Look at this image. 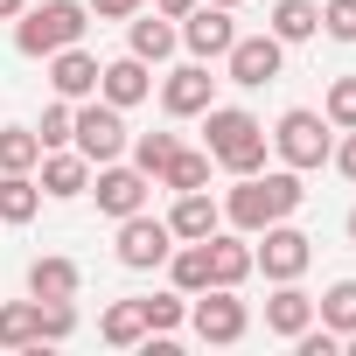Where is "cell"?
I'll return each mask as SVG.
<instances>
[{
  "label": "cell",
  "instance_id": "6da1fadb",
  "mask_svg": "<svg viewBox=\"0 0 356 356\" xmlns=\"http://www.w3.org/2000/svg\"><path fill=\"white\" fill-rule=\"evenodd\" d=\"M300 203H307V189H300L293 168H259V175H238V189L224 196V224L245 231V238H259L266 224L293 217Z\"/></svg>",
  "mask_w": 356,
  "mask_h": 356
},
{
  "label": "cell",
  "instance_id": "7a4b0ae2",
  "mask_svg": "<svg viewBox=\"0 0 356 356\" xmlns=\"http://www.w3.org/2000/svg\"><path fill=\"white\" fill-rule=\"evenodd\" d=\"M266 147H273V133H266L245 105H210V112H203V154H210L217 168L259 175V168H266Z\"/></svg>",
  "mask_w": 356,
  "mask_h": 356
},
{
  "label": "cell",
  "instance_id": "3957f363",
  "mask_svg": "<svg viewBox=\"0 0 356 356\" xmlns=\"http://www.w3.org/2000/svg\"><path fill=\"white\" fill-rule=\"evenodd\" d=\"M84 29H91L84 0H42V8H22L15 15V49L22 56H56V49L84 42Z\"/></svg>",
  "mask_w": 356,
  "mask_h": 356
},
{
  "label": "cell",
  "instance_id": "277c9868",
  "mask_svg": "<svg viewBox=\"0 0 356 356\" xmlns=\"http://www.w3.org/2000/svg\"><path fill=\"white\" fill-rule=\"evenodd\" d=\"M328 147H335V126H328L321 112H307V105L280 112V126H273V154H280V161H286L293 175L321 168V161H328Z\"/></svg>",
  "mask_w": 356,
  "mask_h": 356
},
{
  "label": "cell",
  "instance_id": "5b68a950",
  "mask_svg": "<svg viewBox=\"0 0 356 356\" xmlns=\"http://www.w3.org/2000/svg\"><path fill=\"white\" fill-rule=\"evenodd\" d=\"M126 112L119 105H105V98H77V126H70V147L91 161V168H105V161H119L126 154Z\"/></svg>",
  "mask_w": 356,
  "mask_h": 356
},
{
  "label": "cell",
  "instance_id": "8992f818",
  "mask_svg": "<svg viewBox=\"0 0 356 356\" xmlns=\"http://www.w3.org/2000/svg\"><path fill=\"white\" fill-rule=\"evenodd\" d=\"M119 266L126 273H161L168 266V252H175V231H168V217H147V210H133V217H119Z\"/></svg>",
  "mask_w": 356,
  "mask_h": 356
},
{
  "label": "cell",
  "instance_id": "52a82bcc",
  "mask_svg": "<svg viewBox=\"0 0 356 356\" xmlns=\"http://www.w3.org/2000/svg\"><path fill=\"white\" fill-rule=\"evenodd\" d=\"M189 328H196L210 349H231V342H245L252 314H245L238 286H203V293H196V307H189Z\"/></svg>",
  "mask_w": 356,
  "mask_h": 356
},
{
  "label": "cell",
  "instance_id": "ba28073f",
  "mask_svg": "<svg viewBox=\"0 0 356 356\" xmlns=\"http://www.w3.org/2000/svg\"><path fill=\"white\" fill-rule=\"evenodd\" d=\"M307 259H314V238H307V231H293V224L280 217V224H266V231H259L252 273H266V280L280 286V280H300V273H307Z\"/></svg>",
  "mask_w": 356,
  "mask_h": 356
},
{
  "label": "cell",
  "instance_id": "9c48e42d",
  "mask_svg": "<svg viewBox=\"0 0 356 356\" xmlns=\"http://www.w3.org/2000/svg\"><path fill=\"white\" fill-rule=\"evenodd\" d=\"M224 70H231V84H245V91H259V84H273L280 70H286V42L266 29V35H238L231 49H224Z\"/></svg>",
  "mask_w": 356,
  "mask_h": 356
},
{
  "label": "cell",
  "instance_id": "30bf717a",
  "mask_svg": "<svg viewBox=\"0 0 356 356\" xmlns=\"http://www.w3.org/2000/svg\"><path fill=\"white\" fill-rule=\"evenodd\" d=\"M210 105H217V77H210V63H182V70L161 77V112H168V119H203Z\"/></svg>",
  "mask_w": 356,
  "mask_h": 356
},
{
  "label": "cell",
  "instance_id": "8fae6325",
  "mask_svg": "<svg viewBox=\"0 0 356 356\" xmlns=\"http://www.w3.org/2000/svg\"><path fill=\"white\" fill-rule=\"evenodd\" d=\"M182 42H189V56H196V63H217V56L238 42L231 8H210V0H196V8L182 15Z\"/></svg>",
  "mask_w": 356,
  "mask_h": 356
},
{
  "label": "cell",
  "instance_id": "7c38bea8",
  "mask_svg": "<svg viewBox=\"0 0 356 356\" xmlns=\"http://www.w3.org/2000/svg\"><path fill=\"white\" fill-rule=\"evenodd\" d=\"M84 196H98V210L119 224V217L147 210V175H140V168H119V161H105V168L91 175V189H84Z\"/></svg>",
  "mask_w": 356,
  "mask_h": 356
},
{
  "label": "cell",
  "instance_id": "4fadbf2b",
  "mask_svg": "<svg viewBox=\"0 0 356 356\" xmlns=\"http://www.w3.org/2000/svg\"><path fill=\"white\" fill-rule=\"evenodd\" d=\"M42 196H56V203H70V196H84L91 189V161L77 154V147H42Z\"/></svg>",
  "mask_w": 356,
  "mask_h": 356
},
{
  "label": "cell",
  "instance_id": "5bb4252c",
  "mask_svg": "<svg viewBox=\"0 0 356 356\" xmlns=\"http://www.w3.org/2000/svg\"><path fill=\"white\" fill-rule=\"evenodd\" d=\"M49 84H56V98H98V56L84 49V42H70V49H56L49 56Z\"/></svg>",
  "mask_w": 356,
  "mask_h": 356
},
{
  "label": "cell",
  "instance_id": "9a60e30c",
  "mask_svg": "<svg viewBox=\"0 0 356 356\" xmlns=\"http://www.w3.org/2000/svg\"><path fill=\"white\" fill-rule=\"evenodd\" d=\"M147 91H154V77H147V63H140V56H119V63H98V98H105V105L133 112V105H140Z\"/></svg>",
  "mask_w": 356,
  "mask_h": 356
},
{
  "label": "cell",
  "instance_id": "2e32d148",
  "mask_svg": "<svg viewBox=\"0 0 356 356\" xmlns=\"http://www.w3.org/2000/svg\"><path fill=\"white\" fill-rule=\"evenodd\" d=\"M307 321H314V293H300V280H280V286H273V300H266V335L293 342Z\"/></svg>",
  "mask_w": 356,
  "mask_h": 356
},
{
  "label": "cell",
  "instance_id": "e0dca14e",
  "mask_svg": "<svg viewBox=\"0 0 356 356\" xmlns=\"http://www.w3.org/2000/svg\"><path fill=\"white\" fill-rule=\"evenodd\" d=\"M168 231H175V245L182 238H210V231H224V203H210V189H182L175 210H168Z\"/></svg>",
  "mask_w": 356,
  "mask_h": 356
},
{
  "label": "cell",
  "instance_id": "ac0fdd59",
  "mask_svg": "<svg viewBox=\"0 0 356 356\" xmlns=\"http://www.w3.org/2000/svg\"><path fill=\"white\" fill-rule=\"evenodd\" d=\"M175 42H182V29H175L168 15H133L126 22V56H140V63H168Z\"/></svg>",
  "mask_w": 356,
  "mask_h": 356
},
{
  "label": "cell",
  "instance_id": "d6986e66",
  "mask_svg": "<svg viewBox=\"0 0 356 356\" xmlns=\"http://www.w3.org/2000/svg\"><path fill=\"white\" fill-rule=\"evenodd\" d=\"M203 245H210V286H245V280H252V245H245V231H210Z\"/></svg>",
  "mask_w": 356,
  "mask_h": 356
},
{
  "label": "cell",
  "instance_id": "ffe728a7",
  "mask_svg": "<svg viewBox=\"0 0 356 356\" xmlns=\"http://www.w3.org/2000/svg\"><path fill=\"white\" fill-rule=\"evenodd\" d=\"M77 286H84V273L63 252H49V259L29 266V300H77Z\"/></svg>",
  "mask_w": 356,
  "mask_h": 356
},
{
  "label": "cell",
  "instance_id": "44dd1931",
  "mask_svg": "<svg viewBox=\"0 0 356 356\" xmlns=\"http://www.w3.org/2000/svg\"><path fill=\"white\" fill-rule=\"evenodd\" d=\"M168 280H175V293L196 300V293L210 286V245H203V238H182V245L168 252Z\"/></svg>",
  "mask_w": 356,
  "mask_h": 356
},
{
  "label": "cell",
  "instance_id": "7402d4cb",
  "mask_svg": "<svg viewBox=\"0 0 356 356\" xmlns=\"http://www.w3.org/2000/svg\"><path fill=\"white\" fill-rule=\"evenodd\" d=\"M210 168H217V161H210L203 147H175V161L161 168L154 189H175V196H182V189H210Z\"/></svg>",
  "mask_w": 356,
  "mask_h": 356
},
{
  "label": "cell",
  "instance_id": "603a6c76",
  "mask_svg": "<svg viewBox=\"0 0 356 356\" xmlns=\"http://www.w3.org/2000/svg\"><path fill=\"white\" fill-rule=\"evenodd\" d=\"M35 335H42L35 300H0V349H35Z\"/></svg>",
  "mask_w": 356,
  "mask_h": 356
},
{
  "label": "cell",
  "instance_id": "cb8c5ba5",
  "mask_svg": "<svg viewBox=\"0 0 356 356\" xmlns=\"http://www.w3.org/2000/svg\"><path fill=\"white\" fill-rule=\"evenodd\" d=\"M42 210V182L35 175H0V224H29Z\"/></svg>",
  "mask_w": 356,
  "mask_h": 356
},
{
  "label": "cell",
  "instance_id": "d4e9b609",
  "mask_svg": "<svg viewBox=\"0 0 356 356\" xmlns=\"http://www.w3.org/2000/svg\"><path fill=\"white\" fill-rule=\"evenodd\" d=\"M35 161H42L35 126H0V175H35Z\"/></svg>",
  "mask_w": 356,
  "mask_h": 356
},
{
  "label": "cell",
  "instance_id": "484cf974",
  "mask_svg": "<svg viewBox=\"0 0 356 356\" xmlns=\"http://www.w3.org/2000/svg\"><path fill=\"white\" fill-rule=\"evenodd\" d=\"M266 29H273L280 42H307V35H321V8H314V0H280Z\"/></svg>",
  "mask_w": 356,
  "mask_h": 356
},
{
  "label": "cell",
  "instance_id": "4316f807",
  "mask_svg": "<svg viewBox=\"0 0 356 356\" xmlns=\"http://www.w3.org/2000/svg\"><path fill=\"white\" fill-rule=\"evenodd\" d=\"M98 335H105L112 349H133V342H147V321H140V300H112V307L98 314Z\"/></svg>",
  "mask_w": 356,
  "mask_h": 356
},
{
  "label": "cell",
  "instance_id": "83f0119b",
  "mask_svg": "<svg viewBox=\"0 0 356 356\" xmlns=\"http://www.w3.org/2000/svg\"><path fill=\"white\" fill-rule=\"evenodd\" d=\"M314 321L335 328V335H349V328H356V280H335V286L314 300Z\"/></svg>",
  "mask_w": 356,
  "mask_h": 356
},
{
  "label": "cell",
  "instance_id": "f1b7e54d",
  "mask_svg": "<svg viewBox=\"0 0 356 356\" xmlns=\"http://www.w3.org/2000/svg\"><path fill=\"white\" fill-rule=\"evenodd\" d=\"M140 321H147V335H175L189 321V293H147L140 300Z\"/></svg>",
  "mask_w": 356,
  "mask_h": 356
},
{
  "label": "cell",
  "instance_id": "f546056e",
  "mask_svg": "<svg viewBox=\"0 0 356 356\" xmlns=\"http://www.w3.org/2000/svg\"><path fill=\"white\" fill-rule=\"evenodd\" d=\"M175 147H182L175 133H140V140H133V168L147 175V182H161V168L175 161Z\"/></svg>",
  "mask_w": 356,
  "mask_h": 356
},
{
  "label": "cell",
  "instance_id": "4dcf8cb0",
  "mask_svg": "<svg viewBox=\"0 0 356 356\" xmlns=\"http://www.w3.org/2000/svg\"><path fill=\"white\" fill-rule=\"evenodd\" d=\"M321 119H328L335 133H349V126H356V77H335V84H328V98H321Z\"/></svg>",
  "mask_w": 356,
  "mask_h": 356
},
{
  "label": "cell",
  "instance_id": "1f68e13d",
  "mask_svg": "<svg viewBox=\"0 0 356 356\" xmlns=\"http://www.w3.org/2000/svg\"><path fill=\"white\" fill-rule=\"evenodd\" d=\"M70 126H77V105H70V98H56V105L42 112L35 140H42V147H70Z\"/></svg>",
  "mask_w": 356,
  "mask_h": 356
},
{
  "label": "cell",
  "instance_id": "d6a6232c",
  "mask_svg": "<svg viewBox=\"0 0 356 356\" xmlns=\"http://www.w3.org/2000/svg\"><path fill=\"white\" fill-rule=\"evenodd\" d=\"M35 307H42V335H35V349H42V342H70L77 307H70V300H35Z\"/></svg>",
  "mask_w": 356,
  "mask_h": 356
},
{
  "label": "cell",
  "instance_id": "836d02e7",
  "mask_svg": "<svg viewBox=\"0 0 356 356\" xmlns=\"http://www.w3.org/2000/svg\"><path fill=\"white\" fill-rule=\"evenodd\" d=\"M321 35L356 42V0H321Z\"/></svg>",
  "mask_w": 356,
  "mask_h": 356
},
{
  "label": "cell",
  "instance_id": "e575fe53",
  "mask_svg": "<svg viewBox=\"0 0 356 356\" xmlns=\"http://www.w3.org/2000/svg\"><path fill=\"white\" fill-rule=\"evenodd\" d=\"M328 161H335V175H342V182H356V126H349V133L328 147Z\"/></svg>",
  "mask_w": 356,
  "mask_h": 356
},
{
  "label": "cell",
  "instance_id": "d590c367",
  "mask_svg": "<svg viewBox=\"0 0 356 356\" xmlns=\"http://www.w3.org/2000/svg\"><path fill=\"white\" fill-rule=\"evenodd\" d=\"M84 8H91V22H133L140 0H84Z\"/></svg>",
  "mask_w": 356,
  "mask_h": 356
},
{
  "label": "cell",
  "instance_id": "8d00e7d4",
  "mask_svg": "<svg viewBox=\"0 0 356 356\" xmlns=\"http://www.w3.org/2000/svg\"><path fill=\"white\" fill-rule=\"evenodd\" d=\"M189 8H196V0H154V15H168V22H182Z\"/></svg>",
  "mask_w": 356,
  "mask_h": 356
},
{
  "label": "cell",
  "instance_id": "74e56055",
  "mask_svg": "<svg viewBox=\"0 0 356 356\" xmlns=\"http://www.w3.org/2000/svg\"><path fill=\"white\" fill-rule=\"evenodd\" d=\"M22 8H29V0H0V22H15V15H22Z\"/></svg>",
  "mask_w": 356,
  "mask_h": 356
},
{
  "label": "cell",
  "instance_id": "f35d334b",
  "mask_svg": "<svg viewBox=\"0 0 356 356\" xmlns=\"http://www.w3.org/2000/svg\"><path fill=\"white\" fill-rule=\"evenodd\" d=\"M210 8H245V0H210Z\"/></svg>",
  "mask_w": 356,
  "mask_h": 356
},
{
  "label": "cell",
  "instance_id": "ab89813d",
  "mask_svg": "<svg viewBox=\"0 0 356 356\" xmlns=\"http://www.w3.org/2000/svg\"><path fill=\"white\" fill-rule=\"evenodd\" d=\"M349 245H356V210H349Z\"/></svg>",
  "mask_w": 356,
  "mask_h": 356
}]
</instances>
